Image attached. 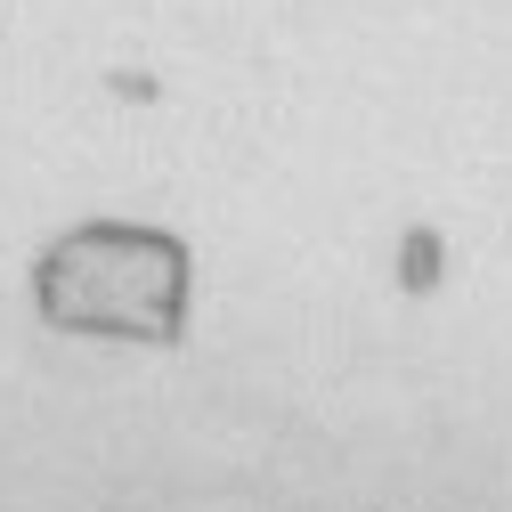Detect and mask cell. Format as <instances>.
<instances>
[{
  "mask_svg": "<svg viewBox=\"0 0 512 512\" xmlns=\"http://www.w3.org/2000/svg\"><path fill=\"white\" fill-rule=\"evenodd\" d=\"M41 309L74 334L171 342L187 309V244L155 228H74L33 277Z\"/></svg>",
  "mask_w": 512,
  "mask_h": 512,
  "instance_id": "1",
  "label": "cell"
}]
</instances>
